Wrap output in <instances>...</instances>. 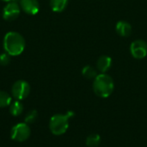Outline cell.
Wrapping results in <instances>:
<instances>
[{"label":"cell","mask_w":147,"mask_h":147,"mask_svg":"<svg viewBox=\"0 0 147 147\" xmlns=\"http://www.w3.org/2000/svg\"><path fill=\"white\" fill-rule=\"evenodd\" d=\"M3 2H6V3H10V2H16V0H2Z\"/></svg>","instance_id":"18"},{"label":"cell","mask_w":147,"mask_h":147,"mask_svg":"<svg viewBox=\"0 0 147 147\" xmlns=\"http://www.w3.org/2000/svg\"><path fill=\"white\" fill-rule=\"evenodd\" d=\"M11 91L13 96L16 100H23L29 95L30 85L24 80H18L13 84Z\"/></svg>","instance_id":"5"},{"label":"cell","mask_w":147,"mask_h":147,"mask_svg":"<svg viewBox=\"0 0 147 147\" xmlns=\"http://www.w3.org/2000/svg\"><path fill=\"white\" fill-rule=\"evenodd\" d=\"M22 9L29 15H36L40 10V4L37 0H21Z\"/></svg>","instance_id":"8"},{"label":"cell","mask_w":147,"mask_h":147,"mask_svg":"<svg viewBox=\"0 0 147 147\" xmlns=\"http://www.w3.org/2000/svg\"><path fill=\"white\" fill-rule=\"evenodd\" d=\"M130 52L137 59H144L147 55V43L143 40H136L130 46Z\"/></svg>","instance_id":"6"},{"label":"cell","mask_w":147,"mask_h":147,"mask_svg":"<svg viewBox=\"0 0 147 147\" xmlns=\"http://www.w3.org/2000/svg\"><path fill=\"white\" fill-rule=\"evenodd\" d=\"M115 84L113 78L106 73H101L96 76L93 83V90L96 96L106 98L114 91Z\"/></svg>","instance_id":"2"},{"label":"cell","mask_w":147,"mask_h":147,"mask_svg":"<svg viewBox=\"0 0 147 147\" xmlns=\"http://www.w3.org/2000/svg\"><path fill=\"white\" fill-rule=\"evenodd\" d=\"M23 111V105L20 101H15L9 105V112L13 116L20 115Z\"/></svg>","instance_id":"12"},{"label":"cell","mask_w":147,"mask_h":147,"mask_svg":"<svg viewBox=\"0 0 147 147\" xmlns=\"http://www.w3.org/2000/svg\"><path fill=\"white\" fill-rule=\"evenodd\" d=\"M115 30L119 35L127 37L129 36L132 33V26L125 21H120L116 23Z\"/></svg>","instance_id":"10"},{"label":"cell","mask_w":147,"mask_h":147,"mask_svg":"<svg viewBox=\"0 0 147 147\" xmlns=\"http://www.w3.org/2000/svg\"><path fill=\"white\" fill-rule=\"evenodd\" d=\"M20 14V7L16 2L8 3L3 9V17L6 21H13L18 17Z\"/></svg>","instance_id":"7"},{"label":"cell","mask_w":147,"mask_h":147,"mask_svg":"<svg viewBox=\"0 0 147 147\" xmlns=\"http://www.w3.org/2000/svg\"><path fill=\"white\" fill-rule=\"evenodd\" d=\"M31 130L27 123H18L15 125L10 132L11 139L17 142H23L30 136Z\"/></svg>","instance_id":"4"},{"label":"cell","mask_w":147,"mask_h":147,"mask_svg":"<svg viewBox=\"0 0 147 147\" xmlns=\"http://www.w3.org/2000/svg\"><path fill=\"white\" fill-rule=\"evenodd\" d=\"M111 66H112V59L109 56L102 55L98 59L96 63V68L102 73H105L106 71H108Z\"/></svg>","instance_id":"9"},{"label":"cell","mask_w":147,"mask_h":147,"mask_svg":"<svg viewBox=\"0 0 147 147\" xmlns=\"http://www.w3.org/2000/svg\"><path fill=\"white\" fill-rule=\"evenodd\" d=\"M68 4V0H50V6L53 11L61 12Z\"/></svg>","instance_id":"11"},{"label":"cell","mask_w":147,"mask_h":147,"mask_svg":"<svg viewBox=\"0 0 147 147\" xmlns=\"http://www.w3.org/2000/svg\"><path fill=\"white\" fill-rule=\"evenodd\" d=\"M11 96L4 91H0V108L8 107L11 104Z\"/></svg>","instance_id":"15"},{"label":"cell","mask_w":147,"mask_h":147,"mask_svg":"<svg viewBox=\"0 0 147 147\" xmlns=\"http://www.w3.org/2000/svg\"><path fill=\"white\" fill-rule=\"evenodd\" d=\"M82 74L85 78H88V79H95L96 76L98 75L96 70L90 65L84 66L82 70Z\"/></svg>","instance_id":"14"},{"label":"cell","mask_w":147,"mask_h":147,"mask_svg":"<svg viewBox=\"0 0 147 147\" xmlns=\"http://www.w3.org/2000/svg\"><path fill=\"white\" fill-rule=\"evenodd\" d=\"M37 115H38V114H37V111L36 110H31V111H29L26 115V116H25V123L30 124V123L34 122L36 121V119H37Z\"/></svg>","instance_id":"16"},{"label":"cell","mask_w":147,"mask_h":147,"mask_svg":"<svg viewBox=\"0 0 147 147\" xmlns=\"http://www.w3.org/2000/svg\"><path fill=\"white\" fill-rule=\"evenodd\" d=\"M85 143L88 147H97L101 143V137L97 134H90L87 137Z\"/></svg>","instance_id":"13"},{"label":"cell","mask_w":147,"mask_h":147,"mask_svg":"<svg viewBox=\"0 0 147 147\" xmlns=\"http://www.w3.org/2000/svg\"><path fill=\"white\" fill-rule=\"evenodd\" d=\"M3 48L10 56L20 55L25 48V40L17 32H8L3 38Z\"/></svg>","instance_id":"1"},{"label":"cell","mask_w":147,"mask_h":147,"mask_svg":"<svg viewBox=\"0 0 147 147\" xmlns=\"http://www.w3.org/2000/svg\"><path fill=\"white\" fill-rule=\"evenodd\" d=\"M10 62V55L7 53H2L0 55V65H7Z\"/></svg>","instance_id":"17"},{"label":"cell","mask_w":147,"mask_h":147,"mask_svg":"<svg viewBox=\"0 0 147 147\" xmlns=\"http://www.w3.org/2000/svg\"><path fill=\"white\" fill-rule=\"evenodd\" d=\"M74 115L72 111L67 112L66 115H54L52 116L49 122V128L53 134L62 135L64 134L69 127V119Z\"/></svg>","instance_id":"3"}]
</instances>
